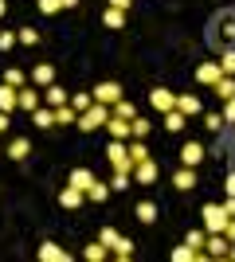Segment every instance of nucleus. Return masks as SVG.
Here are the masks:
<instances>
[{
    "label": "nucleus",
    "mask_w": 235,
    "mask_h": 262,
    "mask_svg": "<svg viewBox=\"0 0 235 262\" xmlns=\"http://www.w3.org/2000/svg\"><path fill=\"white\" fill-rule=\"evenodd\" d=\"M130 157L137 161H149V149H145V137H130Z\"/></svg>",
    "instance_id": "obj_29"
},
{
    "label": "nucleus",
    "mask_w": 235,
    "mask_h": 262,
    "mask_svg": "<svg viewBox=\"0 0 235 262\" xmlns=\"http://www.w3.org/2000/svg\"><path fill=\"white\" fill-rule=\"evenodd\" d=\"M98 239L106 243V247H114V243L122 239V235H118V231H114V227H102V235H98Z\"/></svg>",
    "instance_id": "obj_43"
},
{
    "label": "nucleus",
    "mask_w": 235,
    "mask_h": 262,
    "mask_svg": "<svg viewBox=\"0 0 235 262\" xmlns=\"http://www.w3.org/2000/svg\"><path fill=\"white\" fill-rule=\"evenodd\" d=\"M39 262H71V251L55 247V243H44L39 247Z\"/></svg>",
    "instance_id": "obj_13"
},
{
    "label": "nucleus",
    "mask_w": 235,
    "mask_h": 262,
    "mask_svg": "<svg viewBox=\"0 0 235 262\" xmlns=\"http://www.w3.org/2000/svg\"><path fill=\"white\" fill-rule=\"evenodd\" d=\"M114 118H137V110H134V102H125V98H118V102H114Z\"/></svg>",
    "instance_id": "obj_30"
},
{
    "label": "nucleus",
    "mask_w": 235,
    "mask_h": 262,
    "mask_svg": "<svg viewBox=\"0 0 235 262\" xmlns=\"http://www.w3.org/2000/svg\"><path fill=\"white\" fill-rule=\"evenodd\" d=\"M0 110H4V114L20 110V86H8V82L0 86Z\"/></svg>",
    "instance_id": "obj_12"
},
{
    "label": "nucleus",
    "mask_w": 235,
    "mask_h": 262,
    "mask_svg": "<svg viewBox=\"0 0 235 262\" xmlns=\"http://www.w3.org/2000/svg\"><path fill=\"white\" fill-rule=\"evenodd\" d=\"M20 43L35 47V43H39V32H35V28H20Z\"/></svg>",
    "instance_id": "obj_40"
},
{
    "label": "nucleus",
    "mask_w": 235,
    "mask_h": 262,
    "mask_svg": "<svg viewBox=\"0 0 235 262\" xmlns=\"http://www.w3.org/2000/svg\"><path fill=\"white\" fill-rule=\"evenodd\" d=\"M204 251H196V247H188V243H184V247H177V251H173V258L177 262H192V258H200Z\"/></svg>",
    "instance_id": "obj_31"
},
{
    "label": "nucleus",
    "mask_w": 235,
    "mask_h": 262,
    "mask_svg": "<svg viewBox=\"0 0 235 262\" xmlns=\"http://www.w3.org/2000/svg\"><path fill=\"white\" fill-rule=\"evenodd\" d=\"M184 125H188V114H184V110H168L165 114V129L168 133H180Z\"/></svg>",
    "instance_id": "obj_18"
},
{
    "label": "nucleus",
    "mask_w": 235,
    "mask_h": 262,
    "mask_svg": "<svg viewBox=\"0 0 235 262\" xmlns=\"http://www.w3.org/2000/svg\"><path fill=\"white\" fill-rule=\"evenodd\" d=\"M32 121L39 125V129H51V125H55V106H39V110H32Z\"/></svg>",
    "instance_id": "obj_17"
},
{
    "label": "nucleus",
    "mask_w": 235,
    "mask_h": 262,
    "mask_svg": "<svg viewBox=\"0 0 235 262\" xmlns=\"http://www.w3.org/2000/svg\"><path fill=\"white\" fill-rule=\"evenodd\" d=\"M177 110H184L188 118H200V114H204V102L196 98V94H180V98H177Z\"/></svg>",
    "instance_id": "obj_15"
},
{
    "label": "nucleus",
    "mask_w": 235,
    "mask_h": 262,
    "mask_svg": "<svg viewBox=\"0 0 235 262\" xmlns=\"http://www.w3.org/2000/svg\"><path fill=\"white\" fill-rule=\"evenodd\" d=\"M224 121H227V125H235V98L224 102Z\"/></svg>",
    "instance_id": "obj_44"
},
{
    "label": "nucleus",
    "mask_w": 235,
    "mask_h": 262,
    "mask_svg": "<svg viewBox=\"0 0 235 262\" xmlns=\"http://www.w3.org/2000/svg\"><path fill=\"white\" fill-rule=\"evenodd\" d=\"M220 67H224V75H235V51H224V55H220Z\"/></svg>",
    "instance_id": "obj_41"
},
{
    "label": "nucleus",
    "mask_w": 235,
    "mask_h": 262,
    "mask_svg": "<svg viewBox=\"0 0 235 262\" xmlns=\"http://www.w3.org/2000/svg\"><path fill=\"white\" fill-rule=\"evenodd\" d=\"M28 153H32V141H28V137H12V145H8V157H12V161H24Z\"/></svg>",
    "instance_id": "obj_22"
},
{
    "label": "nucleus",
    "mask_w": 235,
    "mask_h": 262,
    "mask_svg": "<svg viewBox=\"0 0 235 262\" xmlns=\"http://www.w3.org/2000/svg\"><path fill=\"white\" fill-rule=\"evenodd\" d=\"M173 188H177V192H192V188H196V168H192V164H180L177 172H173Z\"/></svg>",
    "instance_id": "obj_7"
},
{
    "label": "nucleus",
    "mask_w": 235,
    "mask_h": 262,
    "mask_svg": "<svg viewBox=\"0 0 235 262\" xmlns=\"http://www.w3.org/2000/svg\"><path fill=\"white\" fill-rule=\"evenodd\" d=\"M130 125H134V137H145L153 129V121H145V118H130Z\"/></svg>",
    "instance_id": "obj_37"
},
{
    "label": "nucleus",
    "mask_w": 235,
    "mask_h": 262,
    "mask_svg": "<svg viewBox=\"0 0 235 262\" xmlns=\"http://www.w3.org/2000/svg\"><path fill=\"white\" fill-rule=\"evenodd\" d=\"M204 157H208V149H204L200 141H184L180 145V164H192V168H196Z\"/></svg>",
    "instance_id": "obj_8"
},
{
    "label": "nucleus",
    "mask_w": 235,
    "mask_h": 262,
    "mask_svg": "<svg viewBox=\"0 0 235 262\" xmlns=\"http://www.w3.org/2000/svg\"><path fill=\"white\" fill-rule=\"evenodd\" d=\"M82 200H87V192H82V188H75V184H67V188H63V192H59V204H63V208H67V211L82 208Z\"/></svg>",
    "instance_id": "obj_10"
},
{
    "label": "nucleus",
    "mask_w": 235,
    "mask_h": 262,
    "mask_svg": "<svg viewBox=\"0 0 235 262\" xmlns=\"http://www.w3.org/2000/svg\"><path fill=\"white\" fill-rule=\"evenodd\" d=\"M0 12H4V0H0Z\"/></svg>",
    "instance_id": "obj_51"
},
{
    "label": "nucleus",
    "mask_w": 235,
    "mask_h": 262,
    "mask_svg": "<svg viewBox=\"0 0 235 262\" xmlns=\"http://www.w3.org/2000/svg\"><path fill=\"white\" fill-rule=\"evenodd\" d=\"M149 106H153L157 114H168V110H177V94L165 90V86H157V90H149Z\"/></svg>",
    "instance_id": "obj_4"
},
{
    "label": "nucleus",
    "mask_w": 235,
    "mask_h": 262,
    "mask_svg": "<svg viewBox=\"0 0 235 262\" xmlns=\"http://www.w3.org/2000/svg\"><path fill=\"white\" fill-rule=\"evenodd\" d=\"M59 8H63V0H39V12H44V16H55Z\"/></svg>",
    "instance_id": "obj_42"
},
{
    "label": "nucleus",
    "mask_w": 235,
    "mask_h": 262,
    "mask_svg": "<svg viewBox=\"0 0 235 262\" xmlns=\"http://www.w3.org/2000/svg\"><path fill=\"white\" fill-rule=\"evenodd\" d=\"M110 192H114L110 184H102V180H94V184L87 188V200H94V204H106V200H110Z\"/></svg>",
    "instance_id": "obj_23"
},
{
    "label": "nucleus",
    "mask_w": 235,
    "mask_h": 262,
    "mask_svg": "<svg viewBox=\"0 0 235 262\" xmlns=\"http://www.w3.org/2000/svg\"><path fill=\"white\" fill-rule=\"evenodd\" d=\"M130 184H134V172H125V168H114V180H110L114 192H125Z\"/></svg>",
    "instance_id": "obj_28"
},
{
    "label": "nucleus",
    "mask_w": 235,
    "mask_h": 262,
    "mask_svg": "<svg viewBox=\"0 0 235 262\" xmlns=\"http://www.w3.org/2000/svg\"><path fill=\"white\" fill-rule=\"evenodd\" d=\"M204 129L220 133V129H224V114H204Z\"/></svg>",
    "instance_id": "obj_33"
},
{
    "label": "nucleus",
    "mask_w": 235,
    "mask_h": 262,
    "mask_svg": "<svg viewBox=\"0 0 235 262\" xmlns=\"http://www.w3.org/2000/svg\"><path fill=\"white\" fill-rule=\"evenodd\" d=\"M224 211H227V215H235V196H227V200H224Z\"/></svg>",
    "instance_id": "obj_48"
},
{
    "label": "nucleus",
    "mask_w": 235,
    "mask_h": 262,
    "mask_svg": "<svg viewBox=\"0 0 235 262\" xmlns=\"http://www.w3.org/2000/svg\"><path fill=\"white\" fill-rule=\"evenodd\" d=\"M157 176H161V164L149 157V161H137L134 164V184H153Z\"/></svg>",
    "instance_id": "obj_5"
},
{
    "label": "nucleus",
    "mask_w": 235,
    "mask_h": 262,
    "mask_svg": "<svg viewBox=\"0 0 235 262\" xmlns=\"http://www.w3.org/2000/svg\"><path fill=\"white\" fill-rule=\"evenodd\" d=\"M71 106H75L78 114H82V110H90V106H94V94H71Z\"/></svg>",
    "instance_id": "obj_35"
},
{
    "label": "nucleus",
    "mask_w": 235,
    "mask_h": 262,
    "mask_svg": "<svg viewBox=\"0 0 235 262\" xmlns=\"http://www.w3.org/2000/svg\"><path fill=\"white\" fill-rule=\"evenodd\" d=\"M224 235H227V243H235V215L227 219V231H224Z\"/></svg>",
    "instance_id": "obj_46"
},
{
    "label": "nucleus",
    "mask_w": 235,
    "mask_h": 262,
    "mask_svg": "<svg viewBox=\"0 0 235 262\" xmlns=\"http://www.w3.org/2000/svg\"><path fill=\"white\" fill-rule=\"evenodd\" d=\"M227 247H231L227 235H212V239H208V254H212V258H227Z\"/></svg>",
    "instance_id": "obj_24"
},
{
    "label": "nucleus",
    "mask_w": 235,
    "mask_h": 262,
    "mask_svg": "<svg viewBox=\"0 0 235 262\" xmlns=\"http://www.w3.org/2000/svg\"><path fill=\"white\" fill-rule=\"evenodd\" d=\"M20 110H28V114H32V110H39V86H20Z\"/></svg>",
    "instance_id": "obj_21"
},
{
    "label": "nucleus",
    "mask_w": 235,
    "mask_h": 262,
    "mask_svg": "<svg viewBox=\"0 0 235 262\" xmlns=\"http://www.w3.org/2000/svg\"><path fill=\"white\" fill-rule=\"evenodd\" d=\"M16 39H20V32H0V51H12Z\"/></svg>",
    "instance_id": "obj_39"
},
{
    "label": "nucleus",
    "mask_w": 235,
    "mask_h": 262,
    "mask_svg": "<svg viewBox=\"0 0 235 262\" xmlns=\"http://www.w3.org/2000/svg\"><path fill=\"white\" fill-rule=\"evenodd\" d=\"M102 20H106V28H122V24H125V12L122 8H106Z\"/></svg>",
    "instance_id": "obj_32"
},
{
    "label": "nucleus",
    "mask_w": 235,
    "mask_h": 262,
    "mask_svg": "<svg viewBox=\"0 0 235 262\" xmlns=\"http://www.w3.org/2000/svg\"><path fill=\"white\" fill-rule=\"evenodd\" d=\"M71 121L78 125V110L67 102V106H59V110H55V125H71Z\"/></svg>",
    "instance_id": "obj_27"
},
{
    "label": "nucleus",
    "mask_w": 235,
    "mask_h": 262,
    "mask_svg": "<svg viewBox=\"0 0 235 262\" xmlns=\"http://www.w3.org/2000/svg\"><path fill=\"white\" fill-rule=\"evenodd\" d=\"M63 8H78V0H63Z\"/></svg>",
    "instance_id": "obj_50"
},
{
    "label": "nucleus",
    "mask_w": 235,
    "mask_h": 262,
    "mask_svg": "<svg viewBox=\"0 0 235 262\" xmlns=\"http://www.w3.org/2000/svg\"><path fill=\"white\" fill-rule=\"evenodd\" d=\"M200 215H204V231H208V235H224V231H227V219H231L224 211V204H204Z\"/></svg>",
    "instance_id": "obj_2"
},
{
    "label": "nucleus",
    "mask_w": 235,
    "mask_h": 262,
    "mask_svg": "<svg viewBox=\"0 0 235 262\" xmlns=\"http://www.w3.org/2000/svg\"><path fill=\"white\" fill-rule=\"evenodd\" d=\"M224 188H227V196H235V172H227V180H224Z\"/></svg>",
    "instance_id": "obj_45"
},
{
    "label": "nucleus",
    "mask_w": 235,
    "mask_h": 262,
    "mask_svg": "<svg viewBox=\"0 0 235 262\" xmlns=\"http://www.w3.org/2000/svg\"><path fill=\"white\" fill-rule=\"evenodd\" d=\"M106 129H110V137H118V141H130V137H134L130 118H110V121H106Z\"/></svg>",
    "instance_id": "obj_11"
},
{
    "label": "nucleus",
    "mask_w": 235,
    "mask_h": 262,
    "mask_svg": "<svg viewBox=\"0 0 235 262\" xmlns=\"http://www.w3.org/2000/svg\"><path fill=\"white\" fill-rule=\"evenodd\" d=\"M8 125H12V114H4V110H0V133L8 129Z\"/></svg>",
    "instance_id": "obj_47"
},
{
    "label": "nucleus",
    "mask_w": 235,
    "mask_h": 262,
    "mask_svg": "<svg viewBox=\"0 0 235 262\" xmlns=\"http://www.w3.org/2000/svg\"><path fill=\"white\" fill-rule=\"evenodd\" d=\"M106 157H110L114 168H125V172H134V157H130V145H125V141H118V137H114V141L106 145Z\"/></svg>",
    "instance_id": "obj_3"
},
{
    "label": "nucleus",
    "mask_w": 235,
    "mask_h": 262,
    "mask_svg": "<svg viewBox=\"0 0 235 262\" xmlns=\"http://www.w3.org/2000/svg\"><path fill=\"white\" fill-rule=\"evenodd\" d=\"M90 94H94V102H106V106H114V102L122 98V86H118V82H98Z\"/></svg>",
    "instance_id": "obj_9"
},
{
    "label": "nucleus",
    "mask_w": 235,
    "mask_h": 262,
    "mask_svg": "<svg viewBox=\"0 0 235 262\" xmlns=\"http://www.w3.org/2000/svg\"><path fill=\"white\" fill-rule=\"evenodd\" d=\"M32 82H35V86H51V82H55V67H51V63H35Z\"/></svg>",
    "instance_id": "obj_16"
},
{
    "label": "nucleus",
    "mask_w": 235,
    "mask_h": 262,
    "mask_svg": "<svg viewBox=\"0 0 235 262\" xmlns=\"http://www.w3.org/2000/svg\"><path fill=\"white\" fill-rule=\"evenodd\" d=\"M24 78L28 75H24L20 67H8V71H4V82H8V86H24Z\"/></svg>",
    "instance_id": "obj_34"
},
{
    "label": "nucleus",
    "mask_w": 235,
    "mask_h": 262,
    "mask_svg": "<svg viewBox=\"0 0 235 262\" xmlns=\"http://www.w3.org/2000/svg\"><path fill=\"white\" fill-rule=\"evenodd\" d=\"M44 102L59 110V106H67V102H71V94H67L63 86H55V82H51V86H44Z\"/></svg>",
    "instance_id": "obj_14"
},
{
    "label": "nucleus",
    "mask_w": 235,
    "mask_h": 262,
    "mask_svg": "<svg viewBox=\"0 0 235 262\" xmlns=\"http://www.w3.org/2000/svg\"><path fill=\"white\" fill-rule=\"evenodd\" d=\"M188 247H196V251H204V247H208V235H204V231H188Z\"/></svg>",
    "instance_id": "obj_36"
},
{
    "label": "nucleus",
    "mask_w": 235,
    "mask_h": 262,
    "mask_svg": "<svg viewBox=\"0 0 235 262\" xmlns=\"http://www.w3.org/2000/svg\"><path fill=\"white\" fill-rule=\"evenodd\" d=\"M114 254H118V258H130V254H134V243H130V239H118V243H114Z\"/></svg>",
    "instance_id": "obj_38"
},
{
    "label": "nucleus",
    "mask_w": 235,
    "mask_h": 262,
    "mask_svg": "<svg viewBox=\"0 0 235 262\" xmlns=\"http://www.w3.org/2000/svg\"><path fill=\"white\" fill-rule=\"evenodd\" d=\"M216 94H220V102L235 98V75H224L220 82H216Z\"/></svg>",
    "instance_id": "obj_26"
},
{
    "label": "nucleus",
    "mask_w": 235,
    "mask_h": 262,
    "mask_svg": "<svg viewBox=\"0 0 235 262\" xmlns=\"http://www.w3.org/2000/svg\"><path fill=\"white\" fill-rule=\"evenodd\" d=\"M130 4H134V0H110V8H122V12L130 8Z\"/></svg>",
    "instance_id": "obj_49"
},
{
    "label": "nucleus",
    "mask_w": 235,
    "mask_h": 262,
    "mask_svg": "<svg viewBox=\"0 0 235 262\" xmlns=\"http://www.w3.org/2000/svg\"><path fill=\"white\" fill-rule=\"evenodd\" d=\"M134 215H137V223H157V204L153 200H141L134 208Z\"/></svg>",
    "instance_id": "obj_20"
},
{
    "label": "nucleus",
    "mask_w": 235,
    "mask_h": 262,
    "mask_svg": "<svg viewBox=\"0 0 235 262\" xmlns=\"http://www.w3.org/2000/svg\"><path fill=\"white\" fill-rule=\"evenodd\" d=\"M94 180H98V176L90 172V168H71V180H67V184H75V188H82V192H87Z\"/></svg>",
    "instance_id": "obj_19"
},
{
    "label": "nucleus",
    "mask_w": 235,
    "mask_h": 262,
    "mask_svg": "<svg viewBox=\"0 0 235 262\" xmlns=\"http://www.w3.org/2000/svg\"><path fill=\"white\" fill-rule=\"evenodd\" d=\"M114 118V110L106 106V102H94L90 110H82L78 114V129L82 133H94V129H106V121Z\"/></svg>",
    "instance_id": "obj_1"
},
{
    "label": "nucleus",
    "mask_w": 235,
    "mask_h": 262,
    "mask_svg": "<svg viewBox=\"0 0 235 262\" xmlns=\"http://www.w3.org/2000/svg\"><path fill=\"white\" fill-rule=\"evenodd\" d=\"M220 78H224V67H220V59H216V63H200V67H196V82H204V86H216Z\"/></svg>",
    "instance_id": "obj_6"
},
{
    "label": "nucleus",
    "mask_w": 235,
    "mask_h": 262,
    "mask_svg": "<svg viewBox=\"0 0 235 262\" xmlns=\"http://www.w3.org/2000/svg\"><path fill=\"white\" fill-rule=\"evenodd\" d=\"M106 254H110V247H106V243L98 239V243H90L87 251H82V258H87V262H102Z\"/></svg>",
    "instance_id": "obj_25"
}]
</instances>
